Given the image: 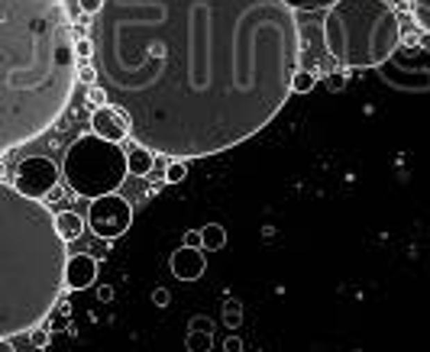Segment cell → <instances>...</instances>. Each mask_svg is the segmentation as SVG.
I'll list each match as a JSON object with an SVG mask.
<instances>
[{
    "mask_svg": "<svg viewBox=\"0 0 430 352\" xmlns=\"http://www.w3.org/2000/svg\"><path fill=\"white\" fill-rule=\"evenodd\" d=\"M88 36L130 140L169 162L253 140L288 103L301 62L285 0H104Z\"/></svg>",
    "mask_w": 430,
    "mask_h": 352,
    "instance_id": "1",
    "label": "cell"
},
{
    "mask_svg": "<svg viewBox=\"0 0 430 352\" xmlns=\"http://www.w3.org/2000/svg\"><path fill=\"white\" fill-rule=\"evenodd\" d=\"M75 62L62 0H0V156L56 126L75 91Z\"/></svg>",
    "mask_w": 430,
    "mask_h": 352,
    "instance_id": "2",
    "label": "cell"
},
{
    "mask_svg": "<svg viewBox=\"0 0 430 352\" xmlns=\"http://www.w3.org/2000/svg\"><path fill=\"white\" fill-rule=\"evenodd\" d=\"M68 249L46 201L0 181V340L29 333L65 291Z\"/></svg>",
    "mask_w": 430,
    "mask_h": 352,
    "instance_id": "3",
    "label": "cell"
},
{
    "mask_svg": "<svg viewBox=\"0 0 430 352\" xmlns=\"http://www.w3.org/2000/svg\"><path fill=\"white\" fill-rule=\"evenodd\" d=\"M320 42L333 65L375 68L402 46V19L388 0H337L320 23Z\"/></svg>",
    "mask_w": 430,
    "mask_h": 352,
    "instance_id": "4",
    "label": "cell"
},
{
    "mask_svg": "<svg viewBox=\"0 0 430 352\" xmlns=\"http://www.w3.org/2000/svg\"><path fill=\"white\" fill-rule=\"evenodd\" d=\"M68 187L81 197H104L113 194L126 178V152L120 142H107L101 136H78L65 152V165H62Z\"/></svg>",
    "mask_w": 430,
    "mask_h": 352,
    "instance_id": "5",
    "label": "cell"
},
{
    "mask_svg": "<svg viewBox=\"0 0 430 352\" xmlns=\"http://www.w3.org/2000/svg\"><path fill=\"white\" fill-rule=\"evenodd\" d=\"M130 220H133L130 201H123L117 191L91 201L88 223H91L94 236H101V240H117V236H123V233L130 230Z\"/></svg>",
    "mask_w": 430,
    "mask_h": 352,
    "instance_id": "6",
    "label": "cell"
},
{
    "mask_svg": "<svg viewBox=\"0 0 430 352\" xmlns=\"http://www.w3.org/2000/svg\"><path fill=\"white\" fill-rule=\"evenodd\" d=\"M56 185H58V168L52 158H42V156L23 158L17 165V171H13V187L19 194L36 197V201H46V194Z\"/></svg>",
    "mask_w": 430,
    "mask_h": 352,
    "instance_id": "7",
    "label": "cell"
},
{
    "mask_svg": "<svg viewBox=\"0 0 430 352\" xmlns=\"http://www.w3.org/2000/svg\"><path fill=\"white\" fill-rule=\"evenodd\" d=\"M91 130H94V136H101V140H107V142L130 140V120H126V113H123L120 107H113V103L94 110Z\"/></svg>",
    "mask_w": 430,
    "mask_h": 352,
    "instance_id": "8",
    "label": "cell"
},
{
    "mask_svg": "<svg viewBox=\"0 0 430 352\" xmlns=\"http://www.w3.org/2000/svg\"><path fill=\"white\" fill-rule=\"evenodd\" d=\"M207 262L201 249H191V246H181V249L172 252V275L178 281H197L204 275Z\"/></svg>",
    "mask_w": 430,
    "mask_h": 352,
    "instance_id": "9",
    "label": "cell"
},
{
    "mask_svg": "<svg viewBox=\"0 0 430 352\" xmlns=\"http://www.w3.org/2000/svg\"><path fill=\"white\" fill-rule=\"evenodd\" d=\"M97 281V262L81 252V255H68V265H65V287L72 291H81V287L94 285Z\"/></svg>",
    "mask_w": 430,
    "mask_h": 352,
    "instance_id": "10",
    "label": "cell"
},
{
    "mask_svg": "<svg viewBox=\"0 0 430 352\" xmlns=\"http://www.w3.org/2000/svg\"><path fill=\"white\" fill-rule=\"evenodd\" d=\"M123 152H126V175H133V178H146L152 171V165H156V152H149L146 146L133 142Z\"/></svg>",
    "mask_w": 430,
    "mask_h": 352,
    "instance_id": "11",
    "label": "cell"
},
{
    "mask_svg": "<svg viewBox=\"0 0 430 352\" xmlns=\"http://www.w3.org/2000/svg\"><path fill=\"white\" fill-rule=\"evenodd\" d=\"M56 230L65 242H75L81 236V230H85V220L75 210H62V213H56Z\"/></svg>",
    "mask_w": 430,
    "mask_h": 352,
    "instance_id": "12",
    "label": "cell"
},
{
    "mask_svg": "<svg viewBox=\"0 0 430 352\" xmlns=\"http://www.w3.org/2000/svg\"><path fill=\"white\" fill-rule=\"evenodd\" d=\"M224 242H226L224 226L210 223V226H204V230H201V246H204V249H224Z\"/></svg>",
    "mask_w": 430,
    "mask_h": 352,
    "instance_id": "13",
    "label": "cell"
},
{
    "mask_svg": "<svg viewBox=\"0 0 430 352\" xmlns=\"http://www.w3.org/2000/svg\"><path fill=\"white\" fill-rule=\"evenodd\" d=\"M317 84V74L311 72V68H301L298 65V72L291 74V91H298V94H308L311 87Z\"/></svg>",
    "mask_w": 430,
    "mask_h": 352,
    "instance_id": "14",
    "label": "cell"
},
{
    "mask_svg": "<svg viewBox=\"0 0 430 352\" xmlns=\"http://www.w3.org/2000/svg\"><path fill=\"white\" fill-rule=\"evenodd\" d=\"M411 19L417 29L430 33V0H411Z\"/></svg>",
    "mask_w": 430,
    "mask_h": 352,
    "instance_id": "15",
    "label": "cell"
},
{
    "mask_svg": "<svg viewBox=\"0 0 430 352\" xmlns=\"http://www.w3.org/2000/svg\"><path fill=\"white\" fill-rule=\"evenodd\" d=\"M295 13H317V10H327V7H333L337 0H285Z\"/></svg>",
    "mask_w": 430,
    "mask_h": 352,
    "instance_id": "16",
    "label": "cell"
},
{
    "mask_svg": "<svg viewBox=\"0 0 430 352\" xmlns=\"http://www.w3.org/2000/svg\"><path fill=\"white\" fill-rule=\"evenodd\" d=\"M188 352H210V346H214V340H210V333H197V330H191V336L185 340Z\"/></svg>",
    "mask_w": 430,
    "mask_h": 352,
    "instance_id": "17",
    "label": "cell"
},
{
    "mask_svg": "<svg viewBox=\"0 0 430 352\" xmlns=\"http://www.w3.org/2000/svg\"><path fill=\"white\" fill-rule=\"evenodd\" d=\"M188 178V162H181V158H172L169 168H165V181L169 185H181Z\"/></svg>",
    "mask_w": 430,
    "mask_h": 352,
    "instance_id": "18",
    "label": "cell"
},
{
    "mask_svg": "<svg viewBox=\"0 0 430 352\" xmlns=\"http://www.w3.org/2000/svg\"><path fill=\"white\" fill-rule=\"evenodd\" d=\"M75 78L85 84H97V68L91 65V58H78L75 62Z\"/></svg>",
    "mask_w": 430,
    "mask_h": 352,
    "instance_id": "19",
    "label": "cell"
},
{
    "mask_svg": "<svg viewBox=\"0 0 430 352\" xmlns=\"http://www.w3.org/2000/svg\"><path fill=\"white\" fill-rule=\"evenodd\" d=\"M107 103H110V97L104 91V84H88V107L97 110V107H107Z\"/></svg>",
    "mask_w": 430,
    "mask_h": 352,
    "instance_id": "20",
    "label": "cell"
},
{
    "mask_svg": "<svg viewBox=\"0 0 430 352\" xmlns=\"http://www.w3.org/2000/svg\"><path fill=\"white\" fill-rule=\"evenodd\" d=\"M75 58H94V42H91V36L75 39Z\"/></svg>",
    "mask_w": 430,
    "mask_h": 352,
    "instance_id": "21",
    "label": "cell"
},
{
    "mask_svg": "<svg viewBox=\"0 0 430 352\" xmlns=\"http://www.w3.org/2000/svg\"><path fill=\"white\" fill-rule=\"evenodd\" d=\"M104 0H78V10L81 13H88V17H94V13H101Z\"/></svg>",
    "mask_w": 430,
    "mask_h": 352,
    "instance_id": "22",
    "label": "cell"
},
{
    "mask_svg": "<svg viewBox=\"0 0 430 352\" xmlns=\"http://www.w3.org/2000/svg\"><path fill=\"white\" fill-rule=\"evenodd\" d=\"M185 246L197 249V246H201V233H197V230H188V233H185Z\"/></svg>",
    "mask_w": 430,
    "mask_h": 352,
    "instance_id": "23",
    "label": "cell"
},
{
    "mask_svg": "<svg viewBox=\"0 0 430 352\" xmlns=\"http://www.w3.org/2000/svg\"><path fill=\"white\" fill-rule=\"evenodd\" d=\"M152 301H156L159 307H165V304H169V291H165V287H159V291L152 294Z\"/></svg>",
    "mask_w": 430,
    "mask_h": 352,
    "instance_id": "24",
    "label": "cell"
},
{
    "mask_svg": "<svg viewBox=\"0 0 430 352\" xmlns=\"http://www.w3.org/2000/svg\"><path fill=\"white\" fill-rule=\"evenodd\" d=\"M226 352H243V340L230 336V340H226Z\"/></svg>",
    "mask_w": 430,
    "mask_h": 352,
    "instance_id": "25",
    "label": "cell"
},
{
    "mask_svg": "<svg viewBox=\"0 0 430 352\" xmlns=\"http://www.w3.org/2000/svg\"><path fill=\"white\" fill-rule=\"evenodd\" d=\"M191 330H201V333H210V324H207V320H195V324H191Z\"/></svg>",
    "mask_w": 430,
    "mask_h": 352,
    "instance_id": "26",
    "label": "cell"
},
{
    "mask_svg": "<svg viewBox=\"0 0 430 352\" xmlns=\"http://www.w3.org/2000/svg\"><path fill=\"white\" fill-rule=\"evenodd\" d=\"M97 297H101V301H110V297H113V287H101V291H97Z\"/></svg>",
    "mask_w": 430,
    "mask_h": 352,
    "instance_id": "27",
    "label": "cell"
},
{
    "mask_svg": "<svg viewBox=\"0 0 430 352\" xmlns=\"http://www.w3.org/2000/svg\"><path fill=\"white\" fill-rule=\"evenodd\" d=\"M392 7H404V10H411V0H388Z\"/></svg>",
    "mask_w": 430,
    "mask_h": 352,
    "instance_id": "28",
    "label": "cell"
},
{
    "mask_svg": "<svg viewBox=\"0 0 430 352\" xmlns=\"http://www.w3.org/2000/svg\"><path fill=\"white\" fill-rule=\"evenodd\" d=\"M0 352H17V349H13V343H10V340H0Z\"/></svg>",
    "mask_w": 430,
    "mask_h": 352,
    "instance_id": "29",
    "label": "cell"
},
{
    "mask_svg": "<svg viewBox=\"0 0 430 352\" xmlns=\"http://www.w3.org/2000/svg\"><path fill=\"white\" fill-rule=\"evenodd\" d=\"M417 46H424V49H430V33H424L421 39H417Z\"/></svg>",
    "mask_w": 430,
    "mask_h": 352,
    "instance_id": "30",
    "label": "cell"
},
{
    "mask_svg": "<svg viewBox=\"0 0 430 352\" xmlns=\"http://www.w3.org/2000/svg\"><path fill=\"white\" fill-rule=\"evenodd\" d=\"M3 175H7V168H3V162H0V181H3Z\"/></svg>",
    "mask_w": 430,
    "mask_h": 352,
    "instance_id": "31",
    "label": "cell"
}]
</instances>
